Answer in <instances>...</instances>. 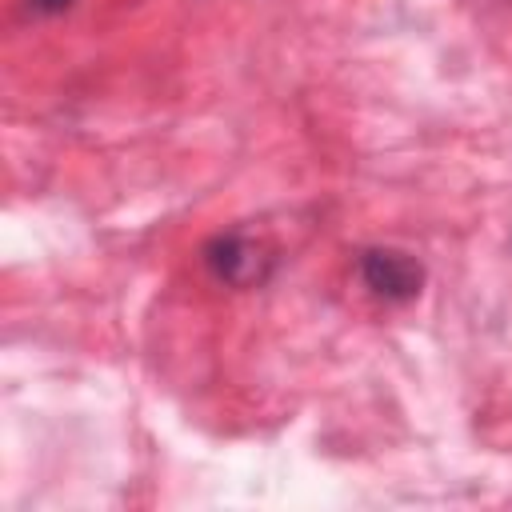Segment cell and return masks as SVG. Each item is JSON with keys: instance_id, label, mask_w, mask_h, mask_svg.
Masks as SVG:
<instances>
[{"instance_id": "1", "label": "cell", "mask_w": 512, "mask_h": 512, "mask_svg": "<svg viewBox=\"0 0 512 512\" xmlns=\"http://www.w3.org/2000/svg\"><path fill=\"white\" fill-rule=\"evenodd\" d=\"M360 280L372 296H380L388 304H408L424 288V268L416 256H408L400 248H368V252H360Z\"/></svg>"}, {"instance_id": "2", "label": "cell", "mask_w": 512, "mask_h": 512, "mask_svg": "<svg viewBox=\"0 0 512 512\" xmlns=\"http://www.w3.org/2000/svg\"><path fill=\"white\" fill-rule=\"evenodd\" d=\"M204 260L212 268L216 280L232 284V288H252V284H264V276L272 272V256L260 240L244 236V232H220L208 248H204Z\"/></svg>"}, {"instance_id": "3", "label": "cell", "mask_w": 512, "mask_h": 512, "mask_svg": "<svg viewBox=\"0 0 512 512\" xmlns=\"http://www.w3.org/2000/svg\"><path fill=\"white\" fill-rule=\"evenodd\" d=\"M28 8H32L36 16H60V12L72 8V0H28Z\"/></svg>"}]
</instances>
